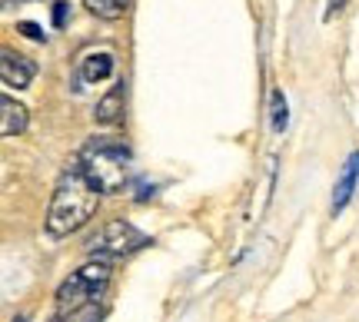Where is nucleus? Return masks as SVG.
<instances>
[{
	"instance_id": "1",
	"label": "nucleus",
	"mask_w": 359,
	"mask_h": 322,
	"mask_svg": "<svg viewBox=\"0 0 359 322\" xmlns=\"http://www.w3.org/2000/svg\"><path fill=\"white\" fill-rule=\"evenodd\" d=\"M97 203H100V190L83 176L80 167H70L53 190L50 209H47V232L57 239L77 232L97 213Z\"/></svg>"
},
{
	"instance_id": "2",
	"label": "nucleus",
	"mask_w": 359,
	"mask_h": 322,
	"mask_svg": "<svg viewBox=\"0 0 359 322\" xmlns=\"http://www.w3.org/2000/svg\"><path fill=\"white\" fill-rule=\"evenodd\" d=\"M77 167L100 193H123L130 180V150L114 136H93L83 143Z\"/></svg>"
},
{
	"instance_id": "3",
	"label": "nucleus",
	"mask_w": 359,
	"mask_h": 322,
	"mask_svg": "<svg viewBox=\"0 0 359 322\" xmlns=\"http://www.w3.org/2000/svg\"><path fill=\"white\" fill-rule=\"evenodd\" d=\"M107 283H110V262H107V259H90V262H83V266L57 289V319L67 322L74 312L90 306L93 299L100 296V289Z\"/></svg>"
},
{
	"instance_id": "4",
	"label": "nucleus",
	"mask_w": 359,
	"mask_h": 322,
	"mask_svg": "<svg viewBox=\"0 0 359 322\" xmlns=\"http://www.w3.org/2000/svg\"><path fill=\"white\" fill-rule=\"evenodd\" d=\"M140 246H147V236H143L133 223H127V219H110L97 236L87 239V253H90V259H116V256L137 253Z\"/></svg>"
},
{
	"instance_id": "5",
	"label": "nucleus",
	"mask_w": 359,
	"mask_h": 322,
	"mask_svg": "<svg viewBox=\"0 0 359 322\" xmlns=\"http://www.w3.org/2000/svg\"><path fill=\"white\" fill-rule=\"evenodd\" d=\"M34 74H37L34 60H27V57H20V53H13V50H4V60H0V80H4V87L24 90V87H30Z\"/></svg>"
},
{
	"instance_id": "6",
	"label": "nucleus",
	"mask_w": 359,
	"mask_h": 322,
	"mask_svg": "<svg viewBox=\"0 0 359 322\" xmlns=\"http://www.w3.org/2000/svg\"><path fill=\"white\" fill-rule=\"evenodd\" d=\"M356 183H359V150L356 153H349L346 167L339 173V180H336V190H333V216L336 213H343L349 206V200L356 193Z\"/></svg>"
},
{
	"instance_id": "7",
	"label": "nucleus",
	"mask_w": 359,
	"mask_h": 322,
	"mask_svg": "<svg viewBox=\"0 0 359 322\" xmlns=\"http://www.w3.org/2000/svg\"><path fill=\"white\" fill-rule=\"evenodd\" d=\"M123 100H127V87H123V83H114V87L97 100L93 120H97L100 127H114V123H120V116H123Z\"/></svg>"
},
{
	"instance_id": "8",
	"label": "nucleus",
	"mask_w": 359,
	"mask_h": 322,
	"mask_svg": "<svg viewBox=\"0 0 359 322\" xmlns=\"http://www.w3.org/2000/svg\"><path fill=\"white\" fill-rule=\"evenodd\" d=\"M114 74V53L107 50H97V53H87L83 60H80V80L83 83H100Z\"/></svg>"
},
{
	"instance_id": "9",
	"label": "nucleus",
	"mask_w": 359,
	"mask_h": 322,
	"mask_svg": "<svg viewBox=\"0 0 359 322\" xmlns=\"http://www.w3.org/2000/svg\"><path fill=\"white\" fill-rule=\"evenodd\" d=\"M27 130V106L17 104L13 97H4L0 100V133L4 136H17Z\"/></svg>"
},
{
	"instance_id": "10",
	"label": "nucleus",
	"mask_w": 359,
	"mask_h": 322,
	"mask_svg": "<svg viewBox=\"0 0 359 322\" xmlns=\"http://www.w3.org/2000/svg\"><path fill=\"white\" fill-rule=\"evenodd\" d=\"M83 4L90 13H97L103 20H120L130 7V0H83Z\"/></svg>"
},
{
	"instance_id": "11",
	"label": "nucleus",
	"mask_w": 359,
	"mask_h": 322,
	"mask_svg": "<svg viewBox=\"0 0 359 322\" xmlns=\"http://www.w3.org/2000/svg\"><path fill=\"white\" fill-rule=\"evenodd\" d=\"M286 123H290L286 97H283V90H273V130H276V133H283V130H286Z\"/></svg>"
},
{
	"instance_id": "12",
	"label": "nucleus",
	"mask_w": 359,
	"mask_h": 322,
	"mask_svg": "<svg viewBox=\"0 0 359 322\" xmlns=\"http://www.w3.org/2000/svg\"><path fill=\"white\" fill-rule=\"evenodd\" d=\"M103 319V309L97 306V302H90V306H83L80 312H74L67 322H100Z\"/></svg>"
},
{
	"instance_id": "13",
	"label": "nucleus",
	"mask_w": 359,
	"mask_h": 322,
	"mask_svg": "<svg viewBox=\"0 0 359 322\" xmlns=\"http://www.w3.org/2000/svg\"><path fill=\"white\" fill-rule=\"evenodd\" d=\"M17 30H20V34H24V37L37 40V43H43V40H47V34H43V30H40L37 24H30V20H24V24H17Z\"/></svg>"
},
{
	"instance_id": "14",
	"label": "nucleus",
	"mask_w": 359,
	"mask_h": 322,
	"mask_svg": "<svg viewBox=\"0 0 359 322\" xmlns=\"http://www.w3.org/2000/svg\"><path fill=\"white\" fill-rule=\"evenodd\" d=\"M67 10H70V7H67L64 0H60V4H53V27H64L67 24Z\"/></svg>"
},
{
	"instance_id": "15",
	"label": "nucleus",
	"mask_w": 359,
	"mask_h": 322,
	"mask_svg": "<svg viewBox=\"0 0 359 322\" xmlns=\"http://www.w3.org/2000/svg\"><path fill=\"white\" fill-rule=\"evenodd\" d=\"M343 7H346V0H330V4H326V20H330L333 13H339Z\"/></svg>"
}]
</instances>
